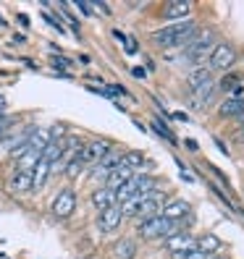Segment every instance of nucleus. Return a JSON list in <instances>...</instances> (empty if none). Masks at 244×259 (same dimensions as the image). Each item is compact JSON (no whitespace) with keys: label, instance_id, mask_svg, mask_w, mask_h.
<instances>
[{"label":"nucleus","instance_id":"obj_1","mask_svg":"<svg viewBox=\"0 0 244 259\" xmlns=\"http://www.w3.org/2000/svg\"><path fill=\"white\" fill-rule=\"evenodd\" d=\"M197 34V21L189 16L184 21H173L168 26L158 29V32L150 34V42L155 48H163V50H171V48H184V45Z\"/></svg>","mask_w":244,"mask_h":259},{"label":"nucleus","instance_id":"obj_2","mask_svg":"<svg viewBox=\"0 0 244 259\" xmlns=\"http://www.w3.org/2000/svg\"><path fill=\"white\" fill-rule=\"evenodd\" d=\"M136 233L145 241H160V238H168V236L179 233V228L173 223H168L163 215H155V218H145L136 223Z\"/></svg>","mask_w":244,"mask_h":259},{"label":"nucleus","instance_id":"obj_3","mask_svg":"<svg viewBox=\"0 0 244 259\" xmlns=\"http://www.w3.org/2000/svg\"><path fill=\"white\" fill-rule=\"evenodd\" d=\"M213 48H216V32H213V29H205V32H197L181 50H184V55L192 60V63H200L202 58H207L213 53Z\"/></svg>","mask_w":244,"mask_h":259},{"label":"nucleus","instance_id":"obj_4","mask_svg":"<svg viewBox=\"0 0 244 259\" xmlns=\"http://www.w3.org/2000/svg\"><path fill=\"white\" fill-rule=\"evenodd\" d=\"M236 50H234V45H228V42H216V48H213V53L207 55V68L210 71H231L234 63H236Z\"/></svg>","mask_w":244,"mask_h":259},{"label":"nucleus","instance_id":"obj_5","mask_svg":"<svg viewBox=\"0 0 244 259\" xmlns=\"http://www.w3.org/2000/svg\"><path fill=\"white\" fill-rule=\"evenodd\" d=\"M111 149H113V142L97 136V139H92V142H84V147H82V152H79L76 160H79L82 165H97Z\"/></svg>","mask_w":244,"mask_h":259},{"label":"nucleus","instance_id":"obj_6","mask_svg":"<svg viewBox=\"0 0 244 259\" xmlns=\"http://www.w3.org/2000/svg\"><path fill=\"white\" fill-rule=\"evenodd\" d=\"M76 191L71 189V186H63L58 194H55V199H53V204H50V212H53V218H58V220H66V218H71L74 212H76Z\"/></svg>","mask_w":244,"mask_h":259},{"label":"nucleus","instance_id":"obj_7","mask_svg":"<svg viewBox=\"0 0 244 259\" xmlns=\"http://www.w3.org/2000/svg\"><path fill=\"white\" fill-rule=\"evenodd\" d=\"M160 215L181 231V223H192V204L187 199H171L168 204L163 207Z\"/></svg>","mask_w":244,"mask_h":259},{"label":"nucleus","instance_id":"obj_8","mask_svg":"<svg viewBox=\"0 0 244 259\" xmlns=\"http://www.w3.org/2000/svg\"><path fill=\"white\" fill-rule=\"evenodd\" d=\"M121 223H124V215H121V207H108V209H102L100 215H97V231L102 236H108V233H116Z\"/></svg>","mask_w":244,"mask_h":259},{"label":"nucleus","instance_id":"obj_9","mask_svg":"<svg viewBox=\"0 0 244 259\" xmlns=\"http://www.w3.org/2000/svg\"><path fill=\"white\" fill-rule=\"evenodd\" d=\"M165 204H168V196H165L163 191L152 194V196H145L142 204H140V209H136V220H140V218L145 220V218H155V215H160Z\"/></svg>","mask_w":244,"mask_h":259},{"label":"nucleus","instance_id":"obj_10","mask_svg":"<svg viewBox=\"0 0 244 259\" xmlns=\"http://www.w3.org/2000/svg\"><path fill=\"white\" fill-rule=\"evenodd\" d=\"M163 243H165V249H168L171 254H181V251L197 249V238L192 233H187V231H179V233H173L168 238H163Z\"/></svg>","mask_w":244,"mask_h":259},{"label":"nucleus","instance_id":"obj_11","mask_svg":"<svg viewBox=\"0 0 244 259\" xmlns=\"http://www.w3.org/2000/svg\"><path fill=\"white\" fill-rule=\"evenodd\" d=\"M160 13H163V19H168V21H184L192 13V3H187V0H171Z\"/></svg>","mask_w":244,"mask_h":259},{"label":"nucleus","instance_id":"obj_12","mask_svg":"<svg viewBox=\"0 0 244 259\" xmlns=\"http://www.w3.org/2000/svg\"><path fill=\"white\" fill-rule=\"evenodd\" d=\"M8 189H11L13 194H32V191H34V181H32V173L13 170V176L8 178Z\"/></svg>","mask_w":244,"mask_h":259},{"label":"nucleus","instance_id":"obj_13","mask_svg":"<svg viewBox=\"0 0 244 259\" xmlns=\"http://www.w3.org/2000/svg\"><path fill=\"white\" fill-rule=\"evenodd\" d=\"M131 176H134V170H129L126 165H121V162H118L113 170L108 173V178H105V184H102V186H105V189H111V191H118Z\"/></svg>","mask_w":244,"mask_h":259},{"label":"nucleus","instance_id":"obj_14","mask_svg":"<svg viewBox=\"0 0 244 259\" xmlns=\"http://www.w3.org/2000/svg\"><path fill=\"white\" fill-rule=\"evenodd\" d=\"M89 202H92V207H95L97 212L108 209V207H116V191H111V189L100 186V189H95V191H92V196H89Z\"/></svg>","mask_w":244,"mask_h":259},{"label":"nucleus","instance_id":"obj_15","mask_svg":"<svg viewBox=\"0 0 244 259\" xmlns=\"http://www.w3.org/2000/svg\"><path fill=\"white\" fill-rule=\"evenodd\" d=\"M213 81V71L207 66H194L187 76V84H189V92H194V89H200L202 84Z\"/></svg>","mask_w":244,"mask_h":259},{"label":"nucleus","instance_id":"obj_16","mask_svg":"<svg viewBox=\"0 0 244 259\" xmlns=\"http://www.w3.org/2000/svg\"><path fill=\"white\" fill-rule=\"evenodd\" d=\"M197 249L205 251L207 256H216L223 249V241L216 233H202V236H197Z\"/></svg>","mask_w":244,"mask_h":259},{"label":"nucleus","instance_id":"obj_17","mask_svg":"<svg viewBox=\"0 0 244 259\" xmlns=\"http://www.w3.org/2000/svg\"><path fill=\"white\" fill-rule=\"evenodd\" d=\"M244 108V97H228L218 105V118H236Z\"/></svg>","mask_w":244,"mask_h":259},{"label":"nucleus","instance_id":"obj_18","mask_svg":"<svg viewBox=\"0 0 244 259\" xmlns=\"http://www.w3.org/2000/svg\"><path fill=\"white\" fill-rule=\"evenodd\" d=\"M111 254H113V259H134L136 256V243L131 238H121L118 243H113Z\"/></svg>","mask_w":244,"mask_h":259},{"label":"nucleus","instance_id":"obj_19","mask_svg":"<svg viewBox=\"0 0 244 259\" xmlns=\"http://www.w3.org/2000/svg\"><path fill=\"white\" fill-rule=\"evenodd\" d=\"M50 162H45L42 157H40V162L34 165V170H32V181H34V191H40L45 184H48V178H50Z\"/></svg>","mask_w":244,"mask_h":259},{"label":"nucleus","instance_id":"obj_20","mask_svg":"<svg viewBox=\"0 0 244 259\" xmlns=\"http://www.w3.org/2000/svg\"><path fill=\"white\" fill-rule=\"evenodd\" d=\"M121 165H126L134 173H140V167L145 165V155L136 149H126V152H121Z\"/></svg>","mask_w":244,"mask_h":259},{"label":"nucleus","instance_id":"obj_21","mask_svg":"<svg viewBox=\"0 0 244 259\" xmlns=\"http://www.w3.org/2000/svg\"><path fill=\"white\" fill-rule=\"evenodd\" d=\"M241 84V76L236 71H226L221 76V81L216 84V92H234V89Z\"/></svg>","mask_w":244,"mask_h":259},{"label":"nucleus","instance_id":"obj_22","mask_svg":"<svg viewBox=\"0 0 244 259\" xmlns=\"http://www.w3.org/2000/svg\"><path fill=\"white\" fill-rule=\"evenodd\" d=\"M150 128L155 131V134L160 136V139H165V142H168V144L179 147V139H176V134H173V131H171L168 126H165L163 120H158V118H155V120H150Z\"/></svg>","mask_w":244,"mask_h":259},{"label":"nucleus","instance_id":"obj_23","mask_svg":"<svg viewBox=\"0 0 244 259\" xmlns=\"http://www.w3.org/2000/svg\"><path fill=\"white\" fill-rule=\"evenodd\" d=\"M50 63H53V68H58V71H68V68L74 66V60L58 53V55H50Z\"/></svg>","mask_w":244,"mask_h":259},{"label":"nucleus","instance_id":"obj_24","mask_svg":"<svg viewBox=\"0 0 244 259\" xmlns=\"http://www.w3.org/2000/svg\"><path fill=\"white\" fill-rule=\"evenodd\" d=\"M210 191H213V194H216V196H218V199H221V202L226 204V209H228V212H236V204H234L231 199H228V196H226V194H223V191H221V189H218L216 184H210Z\"/></svg>","mask_w":244,"mask_h":259},{"label":"nucleus","instance_id":"obj_25","mask_svg":"<svg viewBox=\"0 0 244 259\" xmlns=\"http://www.w3.org/2000/svg\"><path fill=\"white\" fill-rule=\"evenodd\" d=\"M82 167H84V165H82L79 160H71V162H66V178H68V181H74L76 176L82 173Z\"/></svg>","mask_w":244,"mask_h":259},{"label":"nucleus","instance_id":"obj_26","mask_svg":"<svg viewBox=\"0 0 244 259\" xmlns=\"http://www.w3.org/2000/svg\"><path fill=\"white\" fill-rule=\"evenodd\" d=\"M76 8H79L84 16H92V13H95V8H92V3H89V0H76Z\"/></svg>","mask_w":244,"mask_h":259},{"label":"nucleus","instance_id":"obj_27","mask_svg":"<svg viewBox=\"0 0 244 259\" xmlns=\"http://www.w3.org/2000/svg\"><path fill=\"white\" fill-rule=\"evenodd\" d=\"M124 50H126V55H136V42L129 37L126 39V45H124Z\"/></svg>","mask_w":244,"mask_h":259},{"label":"nucleus","instance_id":"obj_28","mask_svg":"<svg viewBox=\"0 0 244 259\" xmlns=\"http://www.w3.org/2000/svg\"><path fill=\"white\" fill-rule=\"evenodd\" d=\"M184 147H189V152H200V144L194 139H184Z\"/></svg>","mask_w":244,"mask_h":259},{"label":"nucleus","instance_id":"obj_29","mask_svg":"<svg viewBox=\"0 0 244 259\" xmlns=\"http://www.w3.org/2000/svg\"><path fill=\"white\" fill-rule=\"evenodd\" d=\"M131 73L136 76V79H145V73H147V71H145L142 66H134V68H131Z\"/></svg>","mask_w":244,"mask_h":259},{"label":"nucleus","instance_id":"obj_30","mask_svg":"<svg viewBox=\"0 0 244 259\" xmlns=\"http://www.w3.org/2000/svg\"><path fill=\"white\" fill-rule=\"evenodd\" d=\"M213 173H216V178L218 181H223V186H228V181H226V176H223V170H218V167H210Z\"/></svg>","mask_w":244,"mask_h":259},{"label":"nucleus","instance_id":"obj_31","mask_svg":"<svg viewBox=\"0 0 244 259\" xmlns=\"http://www.w3.org/2000/svg\"><path fill=\"white\" fill-rule=\"evenodd\" d=\"M6 110H8V100L0 95V113H6Z\"/></svg>","mask_w":244,"mask_h":259},{"label":"nucleus","instance_id":"obj_32","mask_svg":"<svg viewBox=\"0 0 244 259\" xmlns=\"http://www.w3.org/2000/svg\"><path fill=\"white\" fill-rule=\"evenodd\" d=\"M19 21H21V26H24V29H29V16H24V13H19Z\"/></svg>","mask_w":244,"mask_h":259},{"label":"nucleus","instance_id":"obj_33","mask_svg":"<svg viewBox=\"0 0 244 259\" xmlns=\"http://www.w3.org/2000/svg\"><path fill=\"white\" fill-rule=\"evenodd\" d=\"M216 144H218V149H221V152H223V155H228V149H226V144H223V142H221V139H218V136H216Z\"/></svg>","mask_w":244,"mask_h":259},{"label":"nucleus","instance_id":"obj_34","mask_svg":"<svg viewBox=\"0 0 244 259\" xmlns=\"http://www.w3.org/2000/svg\"><path fill=\"white\" fill-rule=\"evenodd\" d=\"M234 120H236V123H239V126H244V108H241V113H239V115H236Z\"/></svg>","mask_w":244,"mask_h":259},{"label":"nucleus","instance_id":"obj_35","mask_svg":"<svg viewBox=\"0 0 244 259\" xmlns=\"http://www.w3.org/2000/svg\"><path fill=\"white\" fill-rule=\"evenodd\" d=\"M241 128H244V126H241ZM236 142H239V144H244V131H236Z\"/></svg>","mask_w":244,"mask_h":259},{"label":"nucleus","instance_id":"obj_36","mask_svg":"<svg viewBox=\"0 0 244 259\" xmlns=\"http://www.w3.org/2000/svg\"><path fill=\"white\" fill-rule=\"evenodd\" d=\"M210 259H226V256H221V254H216V256H210Z\"/></svg>","mask_w":244,"mask_h":259}]
</instances>
